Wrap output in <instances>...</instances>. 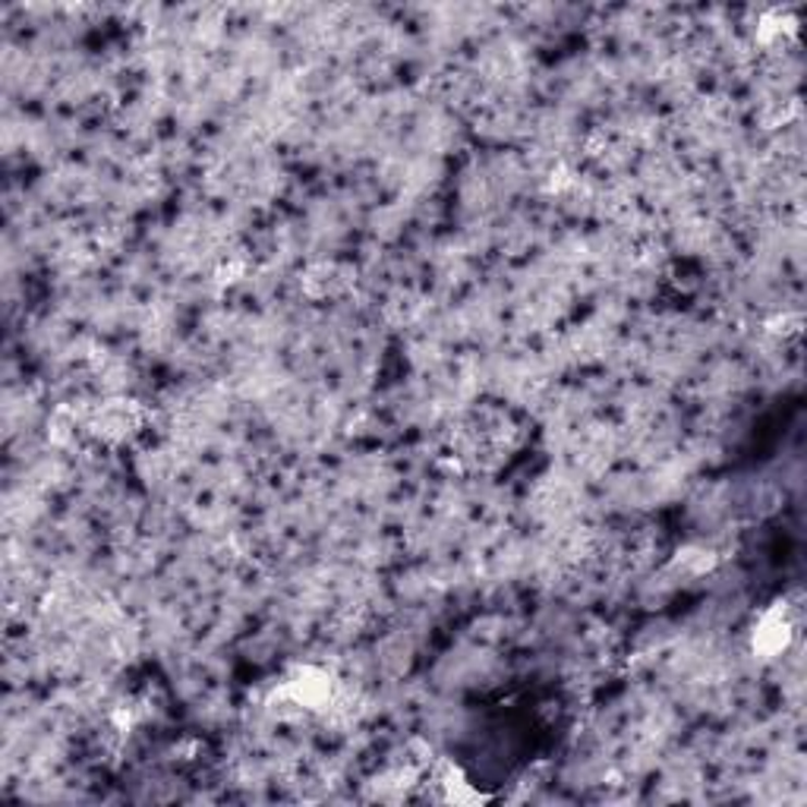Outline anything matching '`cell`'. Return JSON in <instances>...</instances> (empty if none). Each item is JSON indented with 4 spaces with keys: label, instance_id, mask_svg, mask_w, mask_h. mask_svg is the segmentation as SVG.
<instances>
[{
    "label": "cell",
    "instance_id": "1",
    "mask_svg": "<svg viewBox=\"0 0 807 807\" xmlns=\"http://www.w3.org/2000/svg\"><path fill=\"white\" fill-rule=\"evenodd\" d=\"M788 640H792V619L779 602L770 612H763L760 625L754 628V650L763 657H779L788 647Z\"/></svg>",
    "mask_w": 807,
    "mask_h": 807
}]
</instances>
